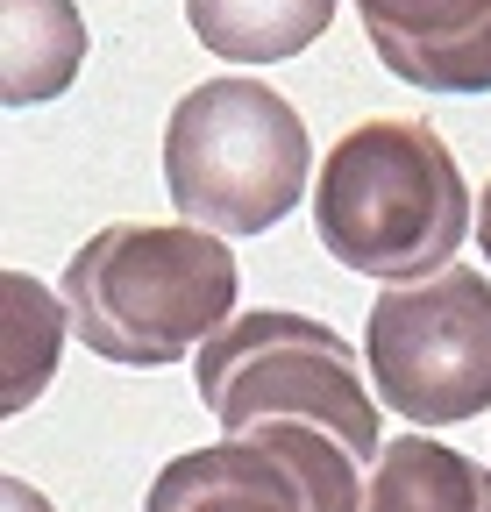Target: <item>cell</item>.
<instances>
[{
    "mask_svg": "<svg viewBox=\"0 0 491 512\" xmlns=\"http://www.w3.org/2000/svg\"><path fill=\"white\" fill-rule=\"evenodd\" d=\"M242 264L228 235L164 228V221H114L65 264L72 335L114 370H164L207 349L235 320Z\"/></svg>",
    "mask_w": 491,
    "mask_h": 512,
    "instance_id": "cell-1",
    "label": "cell"
},
{
    "mask_svg": "<svg viewBox=\"0 0 491 512\" xmlns=\"http://www.w3.org/2000/svg\"><path fill=\"white\" fill-rule=\"evenodd\" d=\"M314 228L342 271L363 278H427L456 264L477 228V200L456 171V150L427 121H356L314 178Z\"/></svg>",
    "mask_w": 491,
    "mask_h": 512,
    "instance_id": "cell-2",
    "label": "cell"
},
{
    "mask_svg": "<svg viewBox=\"0 0 491 512\" xmlns=\"http://www.w3.org/2000/svg\"><path fill=\"white\" fill-rule=\"evenodd\" d=\"M314 136L264 79H207L164 121V185L186 228L264 235L306 200Z\"/></svg>",
    "mask_w": 491,
    "mask_h": 512,
    "instance_id": "cell-3",
    "label": "cell"
},
{
    "mask_svg": "<svg viewBox=\"0 0 491 512\" xmlns=\"http://www.w3.org/2000/svg\"><path fill=\"white\" fill-rule=\"evenodd\" d=\"M193 377H200V406L228 434L257 427V420H314L335 441H349L363 463H378V448H385L378 399L363 392L356 349L314 313H285V306L235 313L200 349Z\"/></svg>",
    "mask_w": 491,
    "mask_h": 512,
    "instance_id": "cell-4",
    "label": "cell"
},
{
    "mask_svg": "<svg viewBox=\"0 0 491 512\" xmlns=\"http://www.w3.org/2000/svg\"><path fill=\"white\" fill-rule=\"evenodd\" d=\"M363 363L406 427H463L491 413V278L477 264H442L385 285L363 328Z\"/></svg>",
    "mask_w": 491,
    "mask_h": 512,
    "instance_id": "cell-5",
    "label": "cell"
},
{
    "mask_svg": "<svg viewBox=\"0 0 491 512\" xmlns=\"http://www.w3.org/2000/svg\"><path fill=\"white\" fill-rule=\"evenodd\" d=\"M363 456L314 420H257L171 456L143 512H363Z\"/></svg>",
    "mask_w": 491,
    "mask_h": 512,
    "instance_id": "cell-6",
    "label": "cell"
},
{
    "mask_svg": "<svg viewBox=\"0 0 491 512\" xmlns=\"http://www.w3.org/2000/svg\"><path fill=\"white\" fill-rule=\"evenodd\" d=\"M356 15L399 86L491 93V0H356Z\"/></svg>",
    "mask_w": 491,
    "mask_h": 512,
    "instance_id": "cell-7",
    "label": "cell"
},
{
    "mask_svg": "<svg viewBox=\"0 0 491 512\" xmlns=\"http://www.w3.org/2000/svg\"><path fill=\"white\" fill-rule=\"evenodd\" d=\"M86 64L79 0H0V107L57 100Z\"/></svg>",
    "mask_w": 491,
    "mask_h": 512,
    "instance_id": "cell-8",
    "label": "cell"
},
{
    "mask_svg": "<svg viewBox=\"0 0 491 512\" xmlns=\"http://www.w3.org/2000/svg\"><path fill=\"white\" fill-rule=\"evenodd\" d=\"M363 512H491V470L435 434H399L371 463Z\"/></svg>",
    "mask_w": 491,
    "mask_h": 512,
    "instance_id": "cell-9",
    "label": "cell"
},
{
    "mask_svg": "<svg viewBox=\"0 0 491 512\" xmlns=\"http://www.w3.org/2000/svg\"><path fill=\"white\" fill-rule=\"evenodd\" d=\"M342 0H186L193 36L228 64H278L328 36Z\"/></svg>",
    "mask_w": 491,
    "mask_h": 512,
    "instance_id": "cell-10",
    "label": "cell"
},
{
    "mask_svg": "<svg viewBox=\"0 0 491 512\" xmlns=\"http://www.w3.org/2000/svg\"><path fill=\"white\" fill-rule=\"evenodd\" d=\"M0 299H8V320H0V335H8V384H0V413H22L50 370H57V349H65V328H72V306H57V292L29 271H8L0 278Z\"/></svg>",
    "mask_w": 491,
    "mask_h": 512,
    "instance_id": "cell-11",
    "label": "cell"
},
{
    "mask_svg": "<svg viewBox=\"0 0 491 512\" xmlns=\"http://www.w3.org/2000/svg\"><path fill=\"white\" fill-rule=\"evenodd\" d=\"M0 512H50V505H43L22 477H0Z\"/></svg>",
    "mask_w": 491,
    "mask_h": 512,
    "instance_id": "cell-12",
    "label": "cell"
},
{
    "mask_svg": "<svg viewBox=\"0 0 491 512\" xmlns=\"http://www.w3.org/2000/svg\"><path fill=\"white\" fill-rule=\"evenodd\" d=\"M477 249H484V256H491V185H484V192H477Z\"/></svg>",
    "mask_w": 491,
    "mask_h": 512,
    "instance_id": "cell-13",
    "label": "cell"
}]
</instances>
